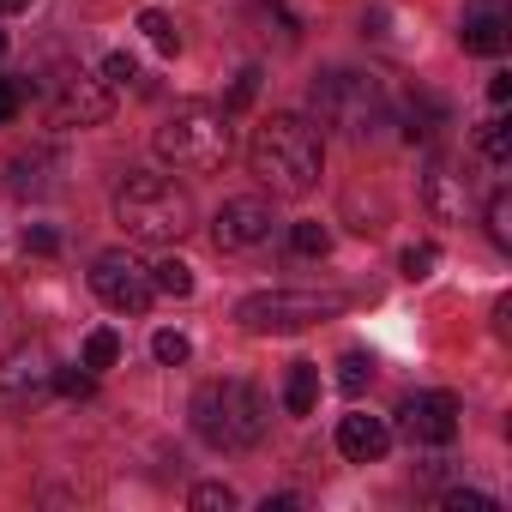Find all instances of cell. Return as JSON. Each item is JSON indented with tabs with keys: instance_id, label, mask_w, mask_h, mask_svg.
<instances>
[{
	"instance_id": "cell-1",
	"label": "cell",
	"mask_w": 512,
	"mask_h": 512,
	"mask_svg": "<svg viewBox=\"0 0 512 512\" xmlns=\"http://www.w3.org/2000/svg\"><path fill=\"white\" fill-rule=\"evenodd\" d=\"M247 163H253V175H260L278 199H302V193L320 187L326 133H320L308 115H296V109L266 115L260 127H253V139H247Z\"/></svg>"
},
{
	"instance_id": "cell-2",
	"label": "cell",
	"mask_w": 512,
	"mask_h": 512,
	"mask_svg": "<svg viewBox=\"0 0 512 512\" xmlns=\"http://www.w3.org/2000/svg\"><path fill=\"white\" fill-rule=\"evenodd\" d=\"M308 109H314L320 133H344L350 145H368V139H380V127H392V103H386L380 79L356 73V67H326L308 91Z\"/></svg>"
},
{
	"instance_id": "cell-3",
	"label": "cell",
	"mask_w": 512,
	"mask_h": 512,
	"mask_svg": "<svg viewBox=\"0 0 512 512\" xmlns=\"http://www.w3.org/2000/svg\"><path fill=\"white\" fill-rule=\"evenodd\" d=\"M266 398L253 380H205L187 404V422L193 434L211 446V452H247V446H260L266 440Z\"/></svg>"
},
{
	"instance_id": "cell-4",
	"label": "cell",
	"mask_w": 512,
	"mask_h": 512,
	"mask_svg": "<svg viewBox=\"0 0 512 512\" xmlns=\"http://www.w3.org/2000/svg\"><path fill=\"white\" fill-rule=\"evenodd\" d=\"M151 151L163 169L175 175H211L229 163L235 151V127H229V109H211V103H181L157 121L151 133Z\"/></svg>"
},
{
	"instance_id": "cell-5",
	"label": "cell",
	"mask_w": 512,
	"mask_h": 512,
	"mask_svg": "<svg viewBox=\"0 0 512 512\" xmlns=\"http://www.w3.org/2000/svg\"><path fill=\"white\" fill-rule=\"evenodd\" d=\"M115 223L145 247H175L193 229V193L169 175H127L115 187Z\"/></svg>"
},
{
	"instance_id": "cell-6",
	"label": "cell",
	"mask_w": 512,
	"mask_h": 512,
	"mask_svg": "<svg viewBox=\"0 0 512 512\" xmlns=\"http://www.w3.org/2000/svg\"><path fill=\"white\" fill-rule=\"evenodd\" d=\"M350 302L338 290H260V296H241L235 302V326L253 338H284V332H308L320 320H338Z\"/></svg>"
},
{
	"instance_id": "cell-7",
	"label": "cell",
	"mask_w": 512,
	"mask_h": 512,
	"mask_svg": "<svg viewBox=\"0 0 512 512\" xmlns=\"http://www.w3.org/2000/svg\"><path fill=\"white\" fill-rule=\"evenodd\" d=\"M49 392H55V356L43 344H13L0 356V410L7 416H31Z\"/></svg>"
},
{
	"instance_id": "cell-8",
	"label": "cell",
	"mask_w": 512,
	"mask_h": 512,
	"mask_svg": "<svg viewBox=\"0 0 512 512\" xmlns=\"http://www.w3.org/2000/svg\"><path fill=\"white\" fill-rule=\"evenodd\" d=\"M91 296L115 314H145L151 308V266H139L133 253H97L91 266Z\"/></svg>"
},
{
	"instance_id": "cell-9",
	"label": "cell",
	"mask_w": 512,
	"mask_h": 512,
	"mask_svg": "<svg viewBox=\"0 0 512 512\" xmlns=\"http://www.w3.org/2000/svg\"><path fill=\"white\" fill-rule=\"evenodd\" d=\"M458 422H464V410H458L452 392H416V398L398 404V434L410 446H452Z\"/></svg>"
},
{
	"instance_id": "cell-10",
	"label": "cell",
	"mask_w": 512,
	"mask_h": 512,
	"mask_svg": "<svg viewBox=\"0 0 512 512\" xmlns=\"http://www.w3.org/2000/svg\"><path fill=\"white\" fill-rule=\"evenodd\" d=\"M272 205L266 199H223L217 217H211V241L223 253H247V247H266L272 241Z\"/></svg>"
},
{
	"instance_id": "cell-11",
	"label": "cell",
	"mask_w": 512,
	"mask_h": 512,
	"mask_svg": "<svg viewBox=\"0 0 512 512\" xmlns=\"http://www.w3.org/2000/svg\"><path fill=\"white\" fill-rule=\"evenodd\" d=\"M109 109L115 103L97 79H85V73H55L49 79V115L61 127H97V121H109Z\"/></svg>"
},
{
	"instance_id": "cell-12",
	"label": "cell",
	"mask_w": 512,
	"mask_h": 512,
	"mask_svg": "<svg viewBox=\"0 0 512 512\" xmlns=\"http://www.w3.org/2000/svg\"><path fill=\"white\" fill-rule=\"evenodd\" d=\"M458 43H464V55H506V43H512V19H506L500 0H476V7H464V19H458Z\"/></svg>"
},
{
	"instance_id": "cell-13",
	"label": "cell",
	"mask_w": 512,
	"mask_h": 512,
	"mask_svg": "<svg viewBox=\"0 0 512 512\" xmlns=\"http://www.w3.org/2000/svg\"><path fill=\"white\" fill-rule=\"evenodd\" d=\"M422 205H428L440 223H464V217H470V181H464L452 163L434 157V163L422 169Z\"/></svg>"
},
{
	"instance_id": "cell-14",
	"label": "cell",
	"mask_w": 512,
	"mask_h": 512,
	"mask_svg": "<svg viewBox=\"0 0 512 512\" xmlns=\"http://www.w3.org/2000/svg\"><path fill=\"white\" fill-rule=\"evenodd\" d=\"M386 446H392V428H386L380 416L350 410V416L338 422V452H344L350 464H380V458H386Z\"/></svg>"
},
{
	"instance_id": "cell-15",
	"label": "cell",
	"mask_w": 512,
	"mask_h": 512,
	"mask_svg": "<svg viewBox=\"0 0 512 512\" xmlns=\"http://www.w3.org/2000/svg\"><path fill=\"white\" fill-rule=\"evenodd\" d=\"M446 127H452L446 97H434V91H422V85H416V91L404 97V139H422V145H428V139H440Z\"/></svg>"
},
{
	"instance_id": "cell-16",
	"label": "cell",
	"mask_w": 512,
	"mask_h": 512,
	"mask_svg": "<svg viewBox=\"0 0 512 512\" xmlns=\"http://www.w3.org/2000/svg\"><path fill=\"white\" fill-rule=\"evenodd\" d=\"M320 404V368L314 362H296L290 374H284V410L290 416H308Z\"/></svg>"
},
{
	"instance_id": "cell-17",
	"label": "cell",
	"mask_w": 512,
	"mask_h": 512,
	"mask_svg": "<svg viewBox=\"0 0 512 512\" xmlns=\"http://www.w3.org/2000/svg\"><path fill=\"white\" fill-rule=\"evenodd\" d=\"M49 163H61V157H49V151H31V157H13V193L25 199V193H49L55 181L43 175Z\"/></svg>"
},
{
	"instance_id": "cell-18",
	"label": "cell",
	"mask_w": 512,
	"mask_h": 512,
	"mask_svg": "<svg viewBox=\"0 0 512 512\" xmlns=\"http://www.w3.org/2000/svg\"><path fill=\"white\" fill-rule=\"evenodd\" d=\"M476 151H482V163H488V169H506V163H512V133H506V121H500V115L476 127Z\"/></svg>"
},
{
	"instance_id": "cell-19",
	"label": "cell",
	"mask_w": 512,
	"mask_h": 512,
	"mask_svg": "<svg viewBox=\"0 0 512 512\" xmlns=\"http://www.w3.org/2000/svg\"><path fill=\"white\" fill-rule=\"evenodd\" d=\"M151 290H157V296H175V302L193 296V266H181V260H157V266H151Z\"/></svg>"
},
{
	"instance_id": "cell-20",
	"label": "cell",
	"mask_w": 512,
	"mask_h": 512,
	"mask_svg": "<svg viewBox=\"0 0 512 512\" xmlns=\"http://www.w3.org/2000/svg\"><path fill=\"white\" fill-rule=\"evenodd\" d=\"M290 247L302 253V260H326V253H332V229L326 223H290Z\"/></svg>"
},
{
	"instance_id": "cell-21",
	"label": "cell",
	"mask_w": 512,
	"mask_h": 512,
	"mask_svg": "<svg viewBox=\"0 0 512 512\" xmlns=\"http://www.w3.org/2000/svg\"><path fill=\"white\" fill-rule=\"evenodd\" d=\"M139 31H145V43H151V49H163V55H175V49H181V25H175L169 13H139Z\"/></svg>"
},
{
	"instance_id": "cell-22",
	"label": "cell",
	"mask_w": 512,
	"mask_h": 512,
	"mask_svg": "<svg viewBox=\"0 0 512 512\" xmlns=\"http://www.w3.org/2000/svg\"><path fill=\"white\" fill-rule=\"evenodd\" d=\"M115 362H121V338H115L109 326H97V332L85 338V368L103 374V368H115Z\"/></svg>"
},
{
	"instance_id": "cell-23",
	"label": "cell",
	"mask_w": 512,
	"mask_h": 512,
	"mask_svg": "<svg viewBox=\"0 0 512 512\" xmlns=\"http://www.w3.org/2000/svg\"><path fill=\"white\" fill-rule=\"evenodd\" d=\"M434 266H440V247H404V260H398V272L410 278V284H422V278H434Z\"/></svg>"
},
{
	"instance_id": "cell-24",
	"label": "cell",
	"mask_w": 512,
	"mask_h": 512,
	"mask_svg": "<svg viewBox=\"0 0 512 512\" xmlns=\"http://www.w3.org/2000/svg\"><path fill=\"white\" fill-rule=\"evenodd\" d=\"M368 380H374V362H368L362 350H350V356L338 362V392H350V398H356V392H362Z\"/></svg>"
},
{
	"instance_id": "cell-25",
	"label": "cell",
	"mask_w": 512,
	"mask_h": 512,
	"mask_svg": "<svg viewBox=\"0 0 512 512\" xmlns=\"http://www.w3.org/2000/svg\"><path fill=\"white\" fill-rule=\"evenodd\" d=\"M187 506H193V512H229V506H235V488H229V482H199V488L187 494Z\"/></svg>"
},
{
	"instance_id": "cell-26",
	"label": "cell",
	"mask_w": 512,
	"mask_h": 512,
	"mask_svg": "<svg viewBox=\"0 0 512 512\" xmlns=\"http://www.w3.org/2000/svg\"><path fill=\"white\" fill-rule=\"evenodd\" d=\"M488 241H494V247H512V199H506V193L488 199Z\"/></svg>"
},
{
	"instance_id": "cell-27",
	"label": "cell",
	"mask_w": 512,
	"mask_h": 512,
	"mask_svg": "<svg viewBox=\"0 0 512 512\" xmlns=\"http://www.w3.org/2000/svg\"><path fill=\"white\" fill-rule=\"evenodd\" d=\"M151 356H157L163 368H181V362H187V338H181V332H157V338H151Z\"/></svg>"
},
{
	"instance_id": "cell-28",
	"label": "cell",
	"mask_w": 512,
	"mask_h": 512,
	"mask_svg": "<svg viewBox=\"0 0 512 512\" xmlns=\"http://www.w3.org/2000/svg\"><path fill=\"white\" fill-rule=\"evenodd\" d=\"M91 386H97V374L79 362V374L73 368H55V392H67V398H91Z\"/></svg>"
},
{
	"instance_id": "cell-29",
	"label": "cell",
	"mask_w": 512,
	"mask_h": 512,
	"mask_svg": "<svg viewBox=\"0 0 512 512\" xmlns=\"http://www.w3.org/2000/svg\"><path fill=\"white\" fill-rule=\"evenodd\" d=\"M133 79H139L133 55H109V61H103V85H133Z\"/></svg>"
},
{
	"instance_id": "cell-30",
	"label": "cell",
	"mask_w": 512,
	"mask_h": 512,
	"mask_svg": "<svg viewBox=\"0 0 512 512\" xmlns=\"http://www.w3.org/2000/svg\"><path fill=\"white\" fill-rule=\"evenodd\" d=\"M19 103H25V85L19 79H0V127L19 115Z\"/></svg>"
},
{
	"instance_id": "cell-31",
	"label": "cell",
	"mask_w": 512,
	"mask_h": 512,
	"mask_svg": "<svg viewBox=\"0 0 512 512\" xmlns=\"http://www.w3.org/2000/svg\"><path fill=\"white\" fill-rule=\"evenodd\" d=\"M446 506H452V512H494V494H464V488H452Z\"/></svg>"
},
{
	"instance_id": "cell-32",
	"label": "cell",
	"mask_w": 512,
	"mask_h": 512,
	"mask_svg": "<svg viewBox=\"0 0 512 512\" xmlns=\"http://www.w3.org/2000/svg\"><path fill=\"white\" fill-rule=\"evenodd\" d=\"M25 247H31V253H55V247H61V235H55L49 223H31V229H25Z\"/></svg>"
},
{
	"instance_id": "cell-33",
	"label": "cell",
	"mask_w": 512,
	"mask_h": 512,
	"mask_svg": "<svg viewBox=\"0 0 512 512\" xmlns=\"http://www.w3.org/2000/svg\"><path fill=\"white\" fill-rule=\"evenodd\" d=\"M253 91H260V73H253V67H247V73L235 79V91H229V109H241V103H253Z\"/></svg>"
},
{
	"instance_id": "cell-34",
	"label": "cell",
	"mask_w": 512,
	"mask_h": 512,
	"mask_svg": "<svg viewBox=\"0 0 512 512\" xmlns=\"http://www.w3.org/2000/svg\"><path fill=\"white\" fill-rule=\"evenodd\" d=\"M506 97H512V73H494V79H488V103L506 109Z\"/></svg>"
},
{
	"instance_id": "cell-35",
	"label": "cell",
	"mask_w": 512,
	"mask_h": 512,
	"mask_svg": "<svg viewBox=\"0 0 512 512\" xmlns=\"http://www.w3.org/2000/svg\"><path fill=\"white\" fill-rule=\"evenodd\" d=\"M31 7V0H0V13H25Z\"/></svg>"
},
{
	"instance_id": "cell-36",
	"label": "cell",
	"mask_w": 512,
	"mask_h": 512,
	"mask_svg": "<svg viewBox=\"0 0 512 512\" xmlns=\"http://www.w3.org/2000/svg\"><path fill=\"white\" fill-rule=\"evenodd\" d=\"M0 55H7V31H0Z\"/></svg>"
}]
</instances>
